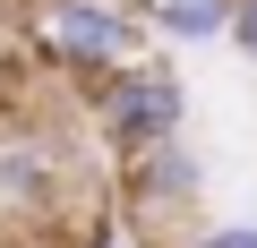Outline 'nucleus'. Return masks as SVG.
<instances>
[{
    "label": "nucleus",
    "mask_w": 257,
    "mask_h": 248,
    "mask_svg": "<svg viewBox=\"0 0 257 248\" xmlns=\"http://www.w3.org/2000/svg\"><path fill=\"white\" fill-rule=\"evenodd\" d=\"M86 197H94V180H86V163L60 137L35 129V137L0 146V205H9L18 222H94Z\"/></svg>",
    "instance_id": "3"
},
{
    "label": "nucleus",
    "mask_w": 257,
    "mask_h": 248,
    "mask_svg": "<svg viewBox=\"0 0 257 248\" xmlns=\"http://www.w3.org/2000/svg\"><path fill=\"white\" fill-rule=\"evenodd\" d=\"M189 248H257V222H248V214H240V222H206Z\"/></svg>",
    "instance_id": "6"
},
{
    "label": "nucleus",
    "mask_w": 257,
    "mask_h": 248,
    "mask_svg": "<svg viewBox=\"0 0 257 248\" xmlns=\"http://www.w3.org/2000/svg\"><path fill=\"white\" fill-rule=\"evenodd\" d=\"M18 52L43 77H69L77 94H94L128 60H146V18L128 9V0H26Z\"/></svg>",
    "instance_id": "1"
},
{
    "label": "nucleus",
    "mask_w": 257,
    "mask_h": 248,
    "mask_svg": "<svg viewBox=\"0 0 257 248\" xmlns=\"http://www.w3.org/2000/svg\"><path fill=\"white\" fill-rule=\"evenodd\" d=\"M128 9L146 18V35L163 43H231V18H240V0H128Z\"/></svg>",
    "instance_id": "5"
},
{
    "label": "nucleus",
    "mask_w": 257,
    "mask_h": 248,
    "mask_svg": "<svg viewBox=\"0 0 257 248\" xmlns=\"http://www.w3.org/2000/svg\"><path fill=\"white\" fill-rule=\"evenodd\" d=\"M86 129H94V154L111 163V180L138 171V163L163 154V146H180V129H189V86H180V69H172L163 52L128 60L120 77H103V86L86 94Z\"/></svg>",
    "instance_id": "2"
},
{
    "label": "nucleus",
    "mask_w": 257,
    "mask_h": 248,
    "mask_svg": "<svg viewBox=\"0 0 257 248\" xmlns=\"http://www.w3.org/2000/svg\"><path fill=\"white\" fill-rule=\"evenodd\" d=\"M103 248H155L146 231H103Z\"/></svg>",
    "instance_id": "8"
},
{
    "label": "nucleus",
    "mask_w": 257,
    "mask_h": 248,
    "mask_svg": "<svg viewBox=\"0 0 257 248\" xmlns=\"http://www.w3.org/2000/svg\"><path fill=\"white\" fill-rule=\"evenodd\" d=\"M0 9H9V0H0Z\"/></svg>",
    "instance_id": "9"
},
{
    "label": "nucleus",
    "mask_w": 257,
    "mask_h": 248,
    "mask_svg": "<svg viewBox=\"0 0 257 248\" xmlns=\"http://www.w3.org/2000/svg\"><path fill=\"white\" fill-rule=\"evenodd\" d=\"M231 52L257 69V0H240V18H231Z\"/></svg>",
    "instance_id": "7"
},
{
    "label": "nucleus",
    "mask_w": 257,
    "mask_h": 248,
    "mask_svg": "<svg viewBox=\"0 0 257 248\" xmlns=\"http://www.w3.org/2000/svg\"><path fill=\"white\" fill-rule=\"evenodd\" d=\"M111 188H120V205L138 214V222H146V214H189V205L206 197V154H197V146L180 137V146H163V154H146L138 171H120Z\"/></svg>",
    "instance_id": "4"
}]
</instances>
